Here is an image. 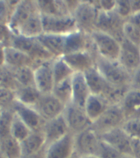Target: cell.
I'll use <instances>...</instances> for the list:
<instances>
[{"instance_id":"6da1fadb","label":"cell","mask_w":140,"mask_h":158,"mask_svg":"<svg viewBox=\"0 0 140 158\" xmlns=\"http://www.w3.org/2000/svg\"><path fill=\"white\" fill-rule=\"evenodd\" d=\"M96 68L109 83L118 87H129L132 74L118 60H109L97 55Z\"/></svg>"},{"instance_id":"7a4b0ae2","label":"cell","mask_w":140,"mask_h":158,"mask_svg":"<svg viewBox=\"0 0 140 158\" xmlns=\"http://www.w3.org/2000/svg\"><path fill=\"white\" fill-rule=\"evenodd\" d=\"M10 46L23 52L38 62H46L54 59L51 54L45 49L37 38H29L13 34Z\"/></svg>"},{"instance_id":"3957f363","label":"cell","mask_w":140,"mask_h":158,"mask_svg":"<svg viewBox=\"0 0 140 158\" xmlns=\"http://www.w3.org/2000/svg\"><path fill=\"white\" fill-rule=\"evenodd\" d=\"M100 12L95 7L92 1H80L73 13L77 28L82 31L91 34L96 30Z\"/></svg>"},{"instance_id":"277c9868","label":"cell","mask_w":140,"mask_h":158,"mask_svg":"<svg viewBox=\"0 0 140 158\" xmlns=\"http://www.w3.org/2000/svg\"><path fill=\"white\" fill-rule=\"evenodd\" d=\"M126 118L121 105H111L103 114L92 123L91 128L99 136L116 128H121Z\"/></svg>"},{"instance_id":"5b68a950","label":"cell","mask_w":140,"mask_h":158,"mask_svg":"<svg viewBox=\"0 0 140 158\" xmlns=\"http://www.w3.org/2000/svg\"><path fill=\"white\" fill-rule=\"evenodd\" d=\"M94 47L99 56L109 60H118L121 53V41L101 31H94L91 34Z\"/></svg>"},{"instance_id":"8992f818","label":"cell","mask_w":140,"mask_h":158,"mask_svg":"<svg viewBox=\"0 0 140 158\" xmlns=\"http://www.w3.org/2000/svg\"><path fill=\"white\" fill-rule=\"evenodd\" d=\"M70 133L76 135L88 129L92 125L87 114L84 107H81L74 103L67 105L63 113Z\"/></svg>"},{"instance_id":"52a82bcc","label":"cell","mask_w":140,"mask_h":158,"mask_svg":"<svg viewBox=\"0 0 140 158\" xmlns=\"http://www.w3.org/2000/svg\"><path fill=\"white\" fill-rule=\"evenodd\" d=\"M41 17L45 34L66 36L78 30L76 22L73 16L54 17L41 15Z\"/></svg>"},{"instance_id":"ba28073f","label":"cell","mask_w":140,"mask_h":158,"mask_svg":"<svg viewBox=\"0 0 140 158\" xmlns=\"http://www.w3.org/2000/svg\"><path fill=\"white\" fill-rule=\"evenodd\" d=\"M126 21L121 18L115 11L110 12H101L96 24V30L105 32L122 41L124 37V26Z\"/></svg>"},{"instance_id":"9c48e42d","label":"cell","mask_w":140,"mask_h":158,"mask_svg":"<svg viewBox=\"0 0 140 158\" xmlns=\"http://www.w3.org/2000/svg\"><path fill=\"white\" fill-rule=\"evenodd\" d=\"M101 137L91 128L74 135L75 152L81 156H96L101 144Z\"/></svg>"},{"instance_id":"30bf717a","label":"cell","mask_w":140,"mask_h":158,"mask_svg":"<svg viewBox=\"0 0 140 158\" xmlns=\"http://www.w3.org/2000/svg\"><path fill=\"white\" fill-rule=\"evenodd\" d=\"M82 51H96V49L91 34L77 30L64 38V55Z\"/></svg>"},{"instance_id":"8fae6325","label":"cell","mask_w":140,"mask_h":158,"mask_svg":"<svg viewBox=\"0 0 140 158\" xmlns=\"http://www.w3.org/2000/svg\"><path fill=\"white\" fill-rule=\"evenodd\" d=\"M45 121L56 118L64 113L65 106L52 93L42 94L33 107Z\"/></svg>"},{"instance_id":"7c38bea8","label":"cell","mask_w":140,"mask_h":158,"mask_svg":"<svg viewBox=\"0 0 140 158\" xmlns=\"http://www.w3.org/2000/svg\"><path fill=\"white\" fill-rule=\"evenodd\" d=\"M100 137L101 140L113 147L121 155L134 156V141L122 128H116Z\"/></svg>"},{"instance_id":"4fadbf2b","label":"cell","mask_w":140,"mask_h":158,"mask_svg":"<svg viewBox=\"0 0 140 158\" xmlns=\"http://www.w3.org/2000/svg\"><path fill=\"white\" fill-rule=\"evenodd\" d=\"M36 12H40L36 1H32V0L18 1L12 12V17L8 23V27L12 33L17 34L20 27Z\"/></svg>"},{"instance_id":"5bb4252c","label":"cell","mask_w":140,"mask_h":158,"mask_svg":"<svg viewBox=\"0 0 140 158\" xmlns=\"http://www.w3.org/2000/svg\"><path fill=\"white\" fill-rule=\"evenodd\" d=\"M97 55L98 54L96 51H82L65 54L63 56V59L75 73H85L86 72L96 67Z\"/></svg>"},{"instance_id":"9a60e30c","label":"cell","mask_w":140,"mask_h":158,"mask_svg":"<svg viewBox=\"0 0 140 158\" xmlns=\"http://www.w3.org/2000/svg\"><path fill=\"white\" fill-rule=\"evenodd\" d=\"M118 61L131 74L140 68V47L124 39L121 43Z\"/></svg>"},{"instance_id":"2e32d148","label":"cell","mask_w":140,"mask_h":158,"mask_svg":"<svg viewBox=\"0 0 140 158\" xmlns=\"http://www.w3.org/2000/svg\"><path fill=\"white\" fill-rule=\"evenodd\" d=\"M53 60L44 62L35 69V86L41 94L52 93L55 85L52 69Z\"/></svg>"},{"instance_id":"e0dca14e","label":"cell","mask_w":140,"mask_h":158,"mask_svg":"<svg viewBox=\"0 0 140 158\" xmlns=\"http://www.w3.org/2000/svg\"><path fill=\"white\" fill-rule=\"evenodd\" d=\"M42 132L45 138L46 146L61 139L70 133L63 114L45 121Z\"/></svg>"},{"instance_id":"ac0fdd59","label":"cell","mask_w":140,"mask_h":158,"mask_svg":"<svg viewBox=\"0 0 140 158\" xmlns=\"http://www.w3.org/2000/svg\"><path fill=\"white\" fill-rule=\"evenodd\" d=\"M74 152V135L69 133L61 139L46 146L45 158H69Z\"/></svg>"},{"instance_id":"d6986e66","label":"cell","mask_w":140,"mask_h":158,"mask_svg":"<svg viewBox=\"0 0 140 158\" xmlns=\"http://www.w3.org/2000/svg\"><path fill=\"white\" fill-rule=\"evenodd\" d=\"M15 114L24 122L32 131H42L45 121L32 106L16 102L13 107Z\"/></svg>"},{"instance_id":"ffe728a7","label":"cell","mask_w":140,"mask_h":158,"mask_svg":"<svg viewBox=\"0 0 140 158\" xmlns=\"http://www.w3.org/2000/svg\"><path fill=\"white\" fill-rule=\"evenodd\" d=\"M41 64V62L35 60L23 52L15 49L14 47L8 46L5 48V64L10 69L30 67L35 70Z\"/></svg>"},{"instance_id":"44dd1931","label":"cell","mask_w":140,"mask_h":158,"mask_svg":"<svg viewBox=\"0 0 140 158\" xmlns=\"http://www.w3.org/2000/svg\"><path fill=\"white\" fill-rule=\"evenodd\" d=\"M71 83L72 103L84 107L87 99L91 94L84 73H74L71 78Z\"/></svg>"},{"instance_id":"7402d4cb","label":"cell","mask_w":140,"mask_h":158,"mask_svg":"<svg viewBox=\"0 0 140 158\" xmlns=\"http://www.w3.org/2000/svg\"><path fill=\"white\" fill-rule=\"evenodd\" d=\"M64 38L62 35L44 33L37 39L54 59H58L64 55Z\"/></svg>"},{"instance_id":"603a6c76","label":"cell","mask_w":140,"mask_h":158,"mask_svg":"<svg viewBox=\"0 0 140 158\" xmlns=\"http://www.w3.org/2000/svg\"><path fill=\"white\" fill-rule=\"evenodd\" d=\"M111 106V104L102 96L91 94L84 106V110L90 120L93 123Z\"/></svg>"},{"instance_id":"cb8c5ba5","label":"cell","mask_w":140,"mask_h":158,"mask_svg":"<svg viewBox=\"0 0 140 158\" xmlns=\"http://www.w3.org/2000/svg\"><path fill=\"white\" fill-rule=\"evenodd\" d=\"M126 119L140 117V91L129 89L121 102Z\"/></svg>"},{"instance_id":"d4e9b609","label":"cell","mask_w":140,"mask_h":158,"mask_svg":"<svg viewBox=\"0 0 140 158\" xmlns=\"http://www.w3.org/2000/svg\"><path fill=\"white\" fill-rule=\"evenodd\" d=\"M42 34H44L42 17L40 12H36L20 27L16 35L29 38H38Z\"/></svg>"},{"instance_id":"484cf974","label":"cell","mask_w":140,"mask_h":158,"mask_svg":"<svg viewBox=\"0 0 140 158\" xmlns=\"http://www.w3.org/2000/svg\"><path fill=\"white\" fill-rule=\"evenodd\" d=\"M38 9L40 14L44 16H72L67 5L66 1H55V0H47V1H36Z\"/></svg>"},{"instance_id":"4316f807","label":"cell","mask_w":140,"mask_h":158,"mask_svg":"<svg viewBox=\"0 0 140 158\" xmlns=\"http://www.w3.org/2000/svg\"><path fill=\"white\" fill-rule=\"evenodd\" d=\"M22 156L38 152L46 147V142L42 131H32L21 143Z\"/></svg>"},{"instance_id":"83f0119b","label":"cell","mask_w":140,"mask_h":158,"mask_svg":"<svg viewBox=\"0 0 140 158\" xmlns=\"http://www.w3.org/2000/svg\"><path fill=\"white\" fill-rule=\"evenodd\" d=\"M15 93L17 102L32 107L36 106L42 95L36 86H20Z\"/></svg>"},{"instance_id":"f1b7e54d","label":"cell","mask_w":140,"mask_h":158,"mask_svg":"<svg viewBox=\"0 0 140 158\" xmlns=\"http://www.w3.org/2000/svg\"><path fill=\"white\" fill-rule=\"evenodd\" d=\"M0 153L6 158H21L22 156L21 143L11 135L0 139Z\"/></svg>"},{"instance_id":"f546056e","label":"cell","mask_w":140,"mask_h":158,"mask_svg":"<svg viewBox=\"0 0 140 158\" xmlns=\"http://www.w3.org/2000/svg\"><path fill=\"white\" fill-rule=\"evenodd\" d=\"M52 69H53V73H54L55 84L72 78V77L74 76V74L75 73L69 64L64 61L63 57L54 59L53 60Z\"/></svg>"},{"instance_id":"4dcf8cb0","label":"cell","mask_w":140,"mask_h":158,"mask_svg":"<svg viewBox=\"0 0 140 158\" xmlns=\"http://www.w3.org/2000/svg\"><path fill=\"white\" fill-rule=\"evenodd\" d=\"M52 94L66 106L72 102L71 78L54 85Z\"/></svg>"},{"instance_id":"1f68e13d","label":"cell","mask_w":140,"mask_h":158,"mask_svg":"<svg viewBox=\"0 0 140 158\" xmlns=\"http://www.w3.org/2000/svg\"><path fill=\"white\" fill-rule=\"evenodd\" d=\"M11 69L19 86H35L34 69L30 67H22V68Z\"/></svg>"},{"instance_id":"d6a6232c","label":"cell","mask_w":140,"mask_h":158,"mask_svg":"<svg viewBox=\"0 0 140 158\" xmlns=\"http://www.w3.org/2000/svg\"><path fill=\"white\" fill-rule=\"evenodd\" d=\"M32 132L29 127L15 114L11 128V136L12 138L22 143Z\"/></svg>"},{"instance_id":"836d02e7","label":"cell","mask_w":140,"mask_h":158,"mask_svg":"<svg viewBox=\"0 0 140 158\" xmlns=\"http://www.w3.org/2000/svg\"><path fill=\"white\" fill-rule=\"evenodd\" d=\"M15 113L12 110H2L0 114V139L11 135V128Z\"/></svg>"},{"instance_id":"e575fe53","label":"cell","mask_w":140,"mask_h":158,"mask_svg":"<svg viewBox=\"0 0 140 158\" xmlns=\"http://www.w3.org/2000/svg\"><path fill=\"white\" fill-rule=\"evenodd\" d=\"M0 87L11 89L13 91H16L19 87L12 69L6 65L0 68Z\"/></svg>"},{"instance_id":"d590c367","label":"cell","mask_w":140,"mask_h":158,"mask_svg":"<svg viewBox=\"0 0 140 158\" xmlns=\"http://www.w3.org/2000/svg\"><path fill=\"white\" fill-rule=\"evenodd\" d=\"M17 102L15 91L11 89L0 87V110H13L14 105Z\"/></svg>"},{"instance_id":"8d00e7d4","label":"cell","mask_w":140,"mask_h":158,"mask_svg":"<svg viewBox=\"0 0 140 158\" xmlns=\"http://www.w3.org/2000/svg\"><path fill=\"white\" fill-rule=\"evenodd\" d=\"M121 128L132 140L140 143V117L126 119Z\"/></svg>"},{"instance_id":"74e56055","label":"cell","mask_w":140,"mask_h":158,"mask_svg":"<svg viewBox=\"0 0 140 158\" xmlns=\"http://www.w3.org/2000/svg\"><path fill=\"white\" fill-rule=\"evenodd\" d=\"M18 1H0V24L8 25Z\"/></svg>"},{"instance_id":"f35d334b","label":"cell","mask_w":140,"mask_h":158,"mask_svg":"<svg viewBox=\"0 0 140 158\" xmlns=\"http://www.w3.org/2000/svg\"><path fill=\"white\" fill-rule=\"evenodd\" d=\"M124 37L129 41L140 47V29L127 21L124 26Z\"/></svg>"},{"instance_id":"ab89813d","label":"cell","mask_w":140,"mask_h":158,"mask_svg":"<svg viewBox=\"0 0 140 158\" xmlns=\"http://www.w3.org/2000/svg\"><path fill=\"white\" fill-rule=\"evenodd\" d=\"M115 12L121 18H123L124 20L127 21L129 17L133 14L131 0H120V1H116Z\"/></svg>"},{"instance_id":"60d3db41","label":"cell","mask_w":140,"mask_h":158,"mask_svg":"<svg viewBox=\"0 0 140 158\" xmlns=\"http://www.w3.org/2000/svg\"><path fill=\"white\" fill-rule=\"evenodd\" d=\"M96 156L100 158H120L122 155L113 147L101 140Z\"/></svg>"},{"instance_id":"b9f144b4","label":"cell","mask_w":140,"mask_h":158,"mask_svg":"<svg viewBox=\"0 0 140 158\" xmlns=\"http://www.w3.org/2000/svg\"><path fill=\"white\" fill-rule=\"evenodd\" d=\"M13 33L8 27V25L0 24V45L8 47L11 44V40Z\"/></svg>"},{"instance_id":"7bdbcfd3","label":"cell","mask_w":140,"mask_h":158,"mask_svg":"<svg viewBox=\"0 0 140 158\" xmlns=\"http://www.w3.org/2000/svg\"><path fill=\"white\" fill-rule=\"evenodd\" d=\"M95 7L101 12H110L115 11L116 1H109V0H98L92 1Z\"/></svg>"},{"instance_id":"ee69618b","label":"cell","mask_w":140,"mask_h":158,"mask_svg":"<svg viewBox=\"0 0 140 158\" xmlns=\"http://www.w3.org/2000/svg\"><path fill=\"white\" fill-rule=\"evenodd\" d=\"M130 88L140 91V68L132 73Z\"/></svg>"},{"instance_id":"f6af8a7d","label":"cell","mask_w":140,"mask_h":158,"mask_svg":"<svg viewBox=\"0 0 140 158\" xmlns=\"http://www.w3.org/2000/svg\"><path fill=\"white\" fill-rule=\"evenodd\" d=\"M127 22L140 29V12H134L127 19Z\"/></svg>"},{"instance_id":"bcb514c9","label":"cell","mask_w":140,"mask_h":158,"mask_svg":"<svg viewBox=\"0 0 140 158\" xmlns=\"http://www.w3.org/2000/svg\"><path fill=\"white\" fill-rule=\"evenodd\" d=\"M45 148H46V147L38 152L33 153L31 155L22 156L21 158H45Z\"/></svg>"},{"instance_id":"7dc6e473","label":"cell","mask_w":140,"mask_h":158,"mask_svg":"<svg viewBox=\"0 0 140 158\" xmlns=\"http://www.w3.org/2000/svg\"><path fill=\"white\" fill-rule=\"evenodd\" d=\"M5 65V47L0 45V68Z\"/></svg>"},{"instance_id":"c3c4849f","label":"cell","mask_w":140,"mask_h":158,"mask_svg":"<svg viewBox=\"0 0 140 158\" xmlns=\"http://www.w3.org/2000/svg\"><path fill=\"white\" fill-rule=\"evenodd\" d=\"M133 13L140 12V0H131Z\"/></svg>"},{"instance_id":"681fc988","label":"cell","mask_w":140,"mask_h":158,"mask_svg":"<svg viewBox=\"0 0 140 158\" xmlns=\"http://www.w3.org/2000/svg\"><path fill=\"white\" fill-rule=\"evenodd\" d=\"M69 158H82V156L80 155H78L76 152H74V154H73V155H72Z\"/></svg>"},{"instance_id":"f907efd6","label":"cell","mask_w":140,"mask_h":158,"mask_svg":"<svg viewBox=\"0 0 140 158\" xmlns=\"http://www.w3.org/2000/svg\"><path fill=\"white\" fill-rule=\"evenodd\" d=\"M120 158H136L134 156L131 155H122Z\"/></svg>"},{"instance_id":"816d5d0a","label":"cell","mask_w":140,"mask_h":158,"mask_svg":"<svg viewBox=\"0 0 140 158\" xmlns=\"http://www.w3.org/2000/svg\"><path fill=\"white\" fill-rule=\"evenodd\" d=\"M82 158H100L97 156H82Z\"/></svg>"},{"instance_id":"f5cc1de1","label":"cell","mask_w":140,"mask_h":158,"mask_svg":"<svg viewBox=\"0 0 140 158\" xmlns=\"http://www.w3.org/2000/svg\"><path fill=\"white\" fill-rule=\"evenodd\" d=\"M0 158H6V157H5L4 156H2V154H1V153H0Z\"/></svg>"},{"instance_id":"db71d44e","label":"cell","mask_w":140,"mask_h":158,"mask_svg":"<svg viewBox=\"0 0 140 158\" xmlns=\"http://www.w3.org/2000/svg\"><path fill=\"white\" fill-rule=\"evenodd\" d=\"M1 112H2V110H0V114H1Z\"/></svg>"}]
</instances>
